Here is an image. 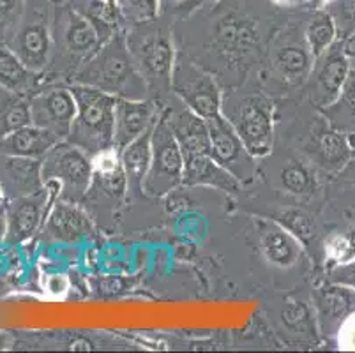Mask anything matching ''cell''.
<instances>
[{
	"mask_svg": "<svg viewBox=\"0 0 355 353\" xmlns=\"http://www.w3.org/2000/svg\"><path fill=\"white\" fill-rule=\"evenodd\" d=\"M313 64L315 57L306 43L304 25H283L267 48L260 85L272 97L301 92L311 74Z\"/></svg>",
	"mask_w": 355,
	"mask_h": 353,
	"instance_id": "obj_6",
	"label": "cell"
},
{
	"mask_svg": "<svg viewBox=\"0 0 355 353\" xmlns=\"http://www.w3.org/2000/svg\"><path fill=\"white\" fill-rule=\"evenodd\" d=\"M318 329L324 334H338L347 318L355 313V290L325 279L313 293Z\"/></svg>",
	"mask_w": 355,
	"mask_h": 353,
	"instance_id": "obj_19",
	"label": "cell"
},
{
	"mask_svg": "<svg viewBox=\"0 0 355 353\" xmlns=\"http://www.w3.org/2000/svg\"><path fill=\"white\" fill-rule=\"evenodd\" d=\"M8 237V200L0 202V244Z\"/></svg>",
	"mask_w": 355,
	"mask_h": 353,
	"instance_id": "obj_42",
	"label": "cell"
},
{
	"mask_svg": "<svg viewBox=\"0 0 355 353\" xmlns=\"http://www.w3.org/2000/svg\"><path fill=\"white\" fill-rule=\"evenodd\" d=\"M82 16H85L94 25L101 37L103 44L117 35L119 32L128 31L124 18L119 11L117 4H110L106 0H67Z\"/></svg>",
	"mask_w": 355,
	"mask_h": 353,
	"instance_id": "obj_27",
	"label": "cell"
},
{
	"mask_svg": "<svg viewBox=\"0 0 355 353\" xmlns=\"http://www.w3.org/2000/svg\"><path fill=\"white\" fill-rule=\"evenodd\" d=\"M205 21H209L207 60H216L218 73L248 71L266 57L277 27H269L274 18L258 0H212Z\"/></svg>",
	"mask_w": 355,
	"mask_h": 353,
	"instance_id": "obj_1",
	"label": "cell"
},
{
	"mask_svg": "<svg viewBox=\"0 0 355 353\" xmlns=\"http://www.w3.org/2000/svg\"><path fill=\"white\" fill-rule=\"evenodd\" d=\"M85 85L103 90L119 99H147L150 97L144 78L138 73L129 53L125 32L106 41L98 53L83 64L69 85Z\"/></svg>",
	"mask_w": 355,
	"mask_h": 353,
	"instance_id": "obj_5",
	"label": "cell"
},
{
	"mask_svg": "<svg viewBox=\"0 0 355 353\" xmlns=\"http://www.w3.org/2000/svg\"><path fill=\"white\" fill-rule=\"evenodd\" d=\"M350 69V58L345 53L343 41L338 39L324 55L315 58L311 74L301 92H304L313 108L324 112L338 99Z\"/></svg>",
	"mask_w": 355,
	"mask_h": 353,
	"instance_id": "obj_14",
	"label": "cell"
},
{
	"mask_svg": "<svg viewBox=\"0 0 355 353\" xmlns=\"http://www.w3.org/2000/svg\"><path fill=\"white\" fill-rule=\"evenodd\" d=\"M269 4H272L274 8L285 9V8H301V6H306L309 0H267Z\"/></svg>",
	"mask_w": 355,
	"mask_h": 353,
	"instance_id": "obj_43",
	"label": "cell"
},
{
	"mask_svg": "<svg viewBox=\"0 0 355 353\" xmlns=\"http://www.w3.org/2000/svg\"><path fill=\"white\" fill-rule=\"evenodd\" d=\"M103 46L94 25L67 2L55 4L53 44L43 76L46 82L67 83Z\"/></svg>",
	"mask_w": 355,
	"mask_h": 353,
	"instance_id": "obj_3",
	"label": "cell"
},
{
	"mask_svg": "<svg viewBox=\"0 0 355 353\" xmlns=\"http://www.w3.org/2000/svg\"><path fill=\"white\" fill-rule=\"evenodd\" d=\"M209 141H211V155L230 171L241 184H248L257 177V157L248 152L242 144L241 136L234 126L225 119L223 113L207 119Z\"/></svg>",
	"mask_w": 355,
	"mask_h": 353,
	"instance_id": "obj_17",
	"label": "cell"
},
{
	"mask_svg": "<svg viewBox=\"0 0 355 353\" xmlns=\"http://www.w3.org/2000/svg\"><path fill=\"white\" fill-rule=\"evenodd\" d=\"M304 37L315 58L324 55L340 39L334 19L325 9H313L304 24Z\"/></svg>",
	"mask_w": 355,
	"mask_h": 353,
	"instance_id": "obj_30",
	"label": "cell"
},
{
	"mask_svg": "<svg viewBox=\"0 0 355 353\" xmlns=\"http://www.w3.org/2000/svg\"><path fill=\"white\" fill-rule=\"evenodd\" d=\"M4 193H2V189H0V202H4Z\"/></svg>",
	"mask_w": 355,
	"mask_h": 353,
	"instance_id": "obj_48",
	"label": "cell"
},
{
	"mask_svg": "<svg viewBox=\"0 0 355 353\" xmlns=\"http://www.w3.org/2000/svg\"><path fill=\"white\" fill-rule=\"evenodd\" d=\"M153 129L138 136L137 140H133L129 145H125L122 150H119L131 193L144 194L141 187H144L145 175H147L150 160H153V141H150L153 140Z\"/></svg>",
	"mask_w": 355,
	"mask_h": 353,
	"instance_id": "obj_28",
	"label": "cell"
},
{
	"mask_svg": "<svg viewBox=\"0 0 355 353\" xmlns=\"http://www.w3.org/2000/svg\"><path fill=\"white\" fill-rule=\"evenodd\" d=\"M31 124V97L0 87V138Z\"/></svg>",
	"mask_w": 355,
	"mask_h": 353,
	"instance_id": "obj_31",
	"label": "cell"
},
{
	"mask_svg": "<svg viewBox=\"0 0 355 353\" xmlns=\"http://www.w3.org/2000/svg\"><path fill=\"white\" fill-rule=\"evenodd\" d=\"M340 348L355 350V313L347 318V322L341 325L340 332Z\"/></svg>",
	"mask_w": 355,
	"mask_h": 353,
	"instance_id": "obj_40",
	"label": "cell"
},
{
	"mask_svg": "<svg viewBox=\"0 0 355 353\" xmlns=\"http://www.w3.org/2000/svg\"><path fill=\"white\" fill-rule=\"evenodd\" d=\"M221 113L234 126L242 144L253 157L263 160L274 150L276 140V105L274 97L257 85L235 87L223 94Z\"/></svg>",
	"mask_w": 355,
	"mask_h": 353,
	"instance_id": "obj_4",
	"label": "cell"
},
{
	"mask_svg": "<svg viewBox=\"0 0 355 353\" xmlns=\"http://www.w3.org/2000/svg\"><path fill=\"white\" fill-rule=\"evenodd\" d=\"M322 9L334 19L338 37L345 39L355 32V0H329Z\"/></svg>",
	"mask_w": 355,
	"mask_h": 353,
	"instance_id": "obj_36",
	"label": "cell"
},
{
	"mask_svg": "<svg viewBox=\"0 0 355 353\" xmlns=\"http://www.w3.org/2000/svg\"><path fill=\"white\" fill-rule=\"evenodd\" d=\"M184 2H188V0H161L163 8H177V6L184 4Z\"/></svg>",
	"mask_w": 355,
	"mask_h": 353,
	"instance_id": "obj_45",
	"label": "cell"
},
{
	"mask_svg": "<svg viewBox=\"0 0 355 353\" xmlns=\"http://www.w3.org/2000/svg\"><path fill=\"white\" fill-rule=\"evenodd\" d=\"M76 99V117L67 141L85 150L90 157L114 148L115 106L119 97L85 85H69Z\"/></svg>",
	"mask_w": 355,
	"mask_h": 353,
	"instance_id": "obj_7",
	"label": "cell"
},
{
	"mask_svg": "<svg viewBox=\"0 0 355 353\" xmlns=\"http://www.w3.org/2000/svg\"><path fill=\"white\" fill-rule=\"evenodd\" d=\"M327 2H329V0H309L308 6L311 9H322L325 4H327Z\"/></svg>",
	"mask_w": 355,
	"mask_h": 353,
	"instance_id": "obj_46",
	"label": "cell"
},
{
	"mask_svg": "<svg viewBox=\"0 0 355 353\" xmlns=\"http://www.w3.org/2000/svg\"><path fill=\"white\" fill-rule=\"evenodd\" d=\"M129 193L128 177L122 166L121 152L108 148L92 157V182L82 205L94 218L112 216L124 202Z\"/></svg>",
	"mask_w": 355,
	"mask_h": 353,
	"instance_id": "obj_12",
	"label": "cell"
},
{
	"mask_svg": "<svg viewBox=\"0 0 355 353\" xmlns=\"http://www.w3.org/2000/svg\"><path fill=\"white\" fill-rule=\"evenodd\" d=\"M44 82V76L34 73L21 62L18 55L6 43H0V87L18 94V96L31 97Z\"/></svg>",
	"mask_w": 355,
	"mask_h": 353,
	"instance_id": "obj_25",
	"label": "cell"
},
{
	"mask_svg": "<svg viewBox=\"0 0 355 353\" xmlns=\"http://www.w3.org/2000/svg\"><path fill=\"white\" fill-rule=\"evenodd\" d=\"M272 219H276L279 225H283L290 233H293L302 242V246L309 244L315 239V221L306 210L288 207V209L279 210Z\"/></svg>",
	"mask_w": 355,
	"mask_h": 353,
	"instance_id": "obj_34",
	"label": "cell"
},
{
	"mask_svg": "<svg viewBox=\"0 0 355 353\" xmlns=\"http://www.w3.org/2000/svg\"><path fill=\"white\" fill-rule=\"evenodd\" d=\"M59 141L62 140H59L53 132L28 124L0 138V154L43 160Z\"/></svg>",
	"mask_w": 355,
	"mask_h": 353,
	"instance_id": "obj_24",
	"label": "cell"
},
{
	"mask_svg": "<svg viewBox=\"0 0 355 353\" xmlns=\"http://www.w3.org/2000/svg\"><path fill=\"white\" fill-rule=\"evenodd\" d=\"M76 117V99L67 83L44 82L31 96V124L67 140Z\"/></svg>",
	"mask_w": 355,
	"mask_h": 353,
	"instance_id": "obj_15",
	"label": "cell"
},
{
	"mask_svg": "<svg viewBox=\"0 0 355 353\" xmlns=\"http://www.w3.org/2000/svg\"><path fill=\"white\" fill-rule=\"evenodd\" d=\"M161 115V103L147 99H117L115 106L114 147L122 150L138 136L150 131Z\"/></svg>",
	"mask_w": 355,
	"mask_h": 353,
	"instance_id": "obj_18",
	"label": "cell"
},
{
	"mask_svg": "<svg viewBox=\"0 0 355 353\" xmlns=\"http://www.w3.org/2000/svg\"><path fill=\"white\" fill-rule=\"evenodd\" d=\"M172 94L205 121L221 113V83L211 71L182 50H177L173 64Z\"/></svg>",
	"mask_w": 355,
	"mask_h": 353,
	"instance_id": "obj_9",
	"label": "cell"
},
{
	"mask_svg": "<svg viewBox=\"0 0 355 353\" xmlns=\"http://www.w3.org/2000/svg\"><path fill=\"white\" fill-rule=\"evenodd\" d=\"M62 2H67V0H53V4H62Z\"/></svg>",
	"mask_w": 355,
	"mask_h": 353,
	"instance_id": "obj_47",
	"label": "cell"
},
{
	"mask_svg": "<svg viewBox=\"0 0 355 353\" xmlns=\"http://www.w3.org/2000/svg\"><path fill=\"white\" fill-rule=\"evenodd\" d=\"M322 113L341 131L348 132V129H355V67L348 73L338 99Z\"/></svg>",
	"mask_w": 355,
	"mask_h": 353,
	"instance_id": "obj_32",
	"label": "cell"
},
{
	"mask_svg": "<svg viewBox=\"0 0 355 353\" xmlns=\"http://www.w3.org/2000/svg\"><path fill=\"white\" fill-rule=\"evenodd\" d=\"M341 41H343V50L345 53L348 55V58H350V60L355 58V32H352L348 37L341 39Z\"/></svg>",
	"mask_w": 355,
	"mask_h": 353,
	"instance_id": "obj_44",
	"label": "cell"
},
{
	"mask_svg": "<svg viewBox=\"0 0 355 353\" xmlns=\"http://www.w3.org/2000/svg\"><path fill=\"white\" fill-rule=\"evenodd\" d=\"M53 0H25L24 15L8 46L34 73L44 74L53 44Z\"/></svg>",
	"mask_w": 355,
	"mask_h": 353,
	"instance_id": "obj_8",
	"label": "cell"
},
{
	"mask_svg": "<svg viewBox=\"0 0 355 353\" xmlns=\"http://www.w3.org/2000/svg\"><path fill=\"white\" fill-rule=\"evenodd\" d=\"M25 0H0V43L8 44L24 15Z\"/></svg>",
	"mask_w": 355,
	"mask_h": 353,
	"instance_id": "obj_38",
	"label": "cell"
},
{
	"mask_svg": "<svg viewBox=\"0 0 355 353\" xmlns=\"http://www.w3.org/2000/svg\"><path fill=\"white\" fill-rule=\"evenodd\" d=\"M153 160L144 180V194L161 198L170 191L182 186L184 152L175 135L159 115L153 129Z\"/></svg>",
	"mask_w": 355,
	"mask_h": 353,
	"instance_id": "obj_13",
	"label": "cell"
},
{
	"mask_svg": "<svg viewBox=\"0 0 355 353\" xmlns=\"http://www.w3.org/2000/svg\"><path fill=\"white\" fill-rule=\"evenodd\" d=\"M43 180L59 184V198L82 203L92 182V157L71 141H59L43 157Z\"/></svg>",
	"mask_w": 355,
	"mask_h": 353,
	"instance_id": "obj_11",
	"label": "cell"
},
{
	"mask_svg": "<svg viewBox=\"0 0 355 353\" xmlns=\"http://www.w3.org/2000/svg\"><path fill=\"white\" fill-rule=\"evenodd\" d=\"M332 191L336 193L338 198L350 200L348 205H345V212L348 214V218L354 221L355 225V160H352L340 173L332 177Z\"/></svg>",
	"mask_w": 355,
	"mask_h": 353,
	"instance_id": "obj_37",
	"label": "cell"
},
{
	"mask_svg": "<svg viewBox=\"0 0 355 353\" xmlns=\"http://www.w3.org/2000/svg\"><path fill=\"white\" fill-rule=\"evenodd\" d=\"M182 186H207L237 196L242 191V184L234 175L221 166L211 154L184 155V180Z\"/></svg>",
	"mask_w": 355,
	"mask_h": 353,
	"instance_id": "obj_23",
	"label": "cell"
},
{
	"mask_svg": "<svg viewBox=\"0 0 355 353\" xmlns=\"http://www.w3.org/2000/svg\"><path fill=\"white\" fill-rule=\"evenodd\" d=\"M277 182L285 193L293 198L309 200L315 196L320 184V173L306 160L304 155L288 157L277 170Z\"/></svg>",
	"mask_w": 355,
	"mask_h": 353,
	"instance_id": "obj_26",
	"label": "cell"
},
{
	"mask_svg": "<svg viewBox=\"0 0 355 353\" xmlns=\"http://www.w3.org/2000/svg\"><path fill=\"white\" fill-rule=\"evenodd\" d=\"M254 226H257L261 255L270 265L279 268H290L301 260L302 242L285 226L279 225L276 219L257 218Z\"/></svg>",
	"mask_w": 355,
	"mask_h": 353,
	"instance_id": "obj_20",
	"label": "cell"
},
{
	"mask_svg": "<svg viewBox=\"0 0 355 353\" xmlns=\"http://www.w3.org/2000/svg\"><path fill=\"white\" fill-rule=\"evenodd\" d=\"M325 279L331 281V283L345 284V286H350L355 290V260L327 268V277Z\"/></svg>",
	"mask_w": 355,
	"mask_h": 353,
	"instance_id": "obj_39",
	"label": "cell"
},
{
	"mask_svg": "<svg viewBox=\"0 0 355 353\" xmlns=\"http://www.w3.org/2000/svg\"><path fill=\"white\" fill-rule=\"evenodd\" d=\"M92 216L82 203L57 198L50 209L43 230L48 239L57 242H76L92 233Z\"/></svg>",
	"mask_w": 355,
	"mask_h": 353,
	"instance_id": "obj_21",
	"label": "cell"
},
{
	"mask_svg": "<svg viewBox=\"0 0 355 353\" xmlns=\"http://www.w3.org/2000/svg\"><path fill=\"white\" fill-rule=\"evenodd\" d=\"M324 255L327 268L355 260V225L331 233L324 244Z\"/></svg>",
	"mask_w": 355,
	"mask_h": 353,
	"instance_id": "obj_33",
	"label": "cell"
},
{
	"mask_svg": "<svg viewBox=\"0 0 355 353\" xmlns=\"http://www.w3.org/2000/svg\"><path fill=\"white\" fill-rule=\"evenodd\" d=\"M209 2H212V0H188V2H184V4L177 6V12H179L182 18H186L188 15H191L193 11H196V9L203 8L205 4H209Z\"/></svg>",
	"mask_w": 355,
	"mask_h": 353,
	"instance_id": "obj_41",
	"label": "cell"
},
{
	"mask_svg": "<svg viewBox=\"0 0 355 353\" xmlns=\"http://www.w3.org/2000/svg\"><path fill=\"white\" fill-rule=\"evenodd\" d=\"M302 155L325 177H336L355 157V147L348 132L331 124L320 110H313V119L306 126Z\"/></svg>",
	"mask_w": 355,
	"mask_h": 353,
	"instance_id": "obj_10",
	"label": "cell"
},
{
	"mask_svg": "<svg viewBox=\"0 0 355 353\" xmlns=\"http://www.w3.org/2000/svg\"><path fill=\"white\" fill-rule=\"evenodd\" d=\"M279 318L290 334H295L308 341H316L318 320H316L315 306H311L308 300L288 299L279 313Z\"/></svg>",
	"mask_w": 355,
	"mask_h": 353,
	"instance_id": "obj_29",
	"label": "cell"
},
{
	"mask_svg": "<svg viewBox=\"0 0 355 353\" xmlns=\"http://www.w3.org/2000/svg\"><path fill=\"white\" fill-rule=\"evenodd\" d=\"M106 2H110V4H115V0H106Z\"/></svg>",
	"mask_w": 355,
	"mask_h": 353,
	"instance_id": "obj_49",
	"label": "cell"
},
{
	"mask_svg": "<svg viewBox=\"0 0 355 353\" xmlns=\"http://www.w3.org/2000/svg\"><path fill=\"white\" fill-rule=\"evenodd\" d=\"M60 187L57 182H44L35 193L8 200V237L6 244L18 246L32 239L43 230L50 209L59 198Z\"/></svg>",
	"mask_w": 355,
	"mask_h": 353,
	"instance_id": "obj_16",
	"label": "cell"
},
{
	"mask_svg": "<svg viewBox=\"0 0 355 353\" xmlns=\"http://www.w3.org/2000/svg\"><path fill=\"white\" fill-rule=\"evenodd\" d=\"M44 187L43 160L0 154V189L6 200L20 198Z\"/></svg>",
	"mask_w": 355,
	"mask_h": 353,
	"instance_id": "obj_22",
	"label": "cell"
},
{
	"mask_svg": "<svg viewBox=\"0 0 355 353\" xmlns=\"http://www.w3.org/2000/svg\"><path fill=\"white\" fill-rule=\"evenodd\" d=\"M115 4H117L128 28L157 18L163 9L161 0H115Z\"/></svg>",
	"mask_w": 355,
	"mask_h": 353,
	"instance_id": "obj_35",
	"label": "cell"
},
{
	"mask_svg": "<svg viewBox=\"0 0 355 353\" xmlns=\"http://www.w3.org/2000/svg\"><path fill=\"white\" fill-rule=\"evenodd\" d=\"M173 24L161 15L125 31L129 53L144 78L148 94L157 103L172 96V71L177 48Z\"/></svg>",
	"mask_w": 355,
	"mask_h": 353,
	"instance_id": "obj_2",
	"label": "cell"
}]
</instances>
